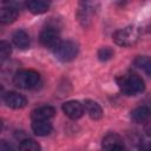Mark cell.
Instances as JSON below:
<instances>
[{
	"instance_id": "ba28073f",
	"label": "cell",
	"mask_w": 151,
	"mask_h": 151,
	"mask_svg": "<svg viewBox=\"0 0 151 151\" xmlns=\"http://www.w3.org/2000/svg\"><path fill=\"white\" fill-rule=\"evenodd\" d=\"M55 114V110L52 106H40L38 109H34L31 113L32 120H48Z\"/></svg>"
},
{
	"instance_id": "44dd1931",
	"label": "cell",
	"mask_w": 151,
	"mask_h": 151,
	"mask_svg": "<svg viewBox=\"0 0 151 151\" xmlns=\"http://www.w3.org/2000/svg\"><path fill=\"white\" fill-rule=\"evenodd\" d=\"M0 151H14V149L6 140H0Z\"/></svg>"
},
{
	"instance_id": "5b68a950",
	"label": "cell",
	"mask_w": 151,
	"mask_h": 151,
	"mask_svg": "<svg viewBox=\"0 0 151 151\" xmlns=\"http://www.w3.org/2000/svg\"><path fill=\"white\" fill-rule=\"evenodd\" d=\"M40 42L45 47H55L60 42V33L57 26L54 25H47L44 27L40 32Z\"/></svg>"
},
{
	"instance_id": "30bf717a",
	"label": "cell",
	"mask_w": 151,
	"mask_h": 151,
	"mask_svg": "<svg viewBox=\"0 0 151 151\" xmlns=\"http://www.w3.org/2000/svg\"><path fill=\"white\" fill-rule=\"evenodd\" d=\"M18 11L14 7H0V25H8L17 20Z\"/></svg>"
},
{
	"instance_id": "277c9868",
	"label": "cell",
	"mask_w": 151,
	"mask_h": 151,
	"mask_svg": "<svg viewBox=\"0 0 151 151\" xmlns=\"http://www.w3.org/2000/svg\"><path fill=\"white\" fill-rule=\"evenodd\" d=\"M78 51H79V47L74 41L64 40V41H60L54 47V55L60 61L68 63L76 59V57L78 55Z\"/></svg>"
},
{
	"instance_id": "d6986e66",
	"label": "cell",
	"mask_w": 151,
	"mask_h": 151,
	"mask_svg": "<svg viewBox=\"0 0 151 151\" xmlns=\"http://www.w3.org/2000/svg\"><path fill=\"white\" fill-rule=\"evenodd\" d=\"M113 54H114V51L111 47L105 46V47H101L98 51V59L101 60V61H107L113 57Z\"/></svg>"
},
{
	"instance_id": "603a6c76",
	"label": "cell",
	"mask_w": 151,
	"mask_h": 151,
	"mask_svg": "<svg viewBox=\"0 0 151 151\" xmlns=\"http://www.w3.org/2000/svg\"><path fill=\"white\" fill-rule=\"evenodd\" d=\"M2 127H4V123H2L1 120H0V132L2 131Z\"/></svg>"
},
{
	"instance_id": "7c38bea8",
	"label": "cell",
	"mask_w": 151,
	"mask_h": 151,
	"mask_svg": "<svg viewBox=\"0 0 151 151\" xmlns=\"http://www.w3.org/2000/svg\"><path fill=\"white\" fill-rule=\"evenodd\" d=\"M12 40H13L14 45L18 48L25 50V48H27L29 46V37H28V34L24 29L15 31L13 33V35H12Z\"/></svg>"
},
{
	"instance_id": "8992f818",
	"label": "cell",
	"mask_w": 151,
	"mask_h": 151,
	"mask_svg": "<svg viewBox=\"0 0 151 151\" xmlns=\"http://www.w3.org/2000/svg\"><path fill=\"white\" fill-rule=\"evenodd\" d=\"M64 113L71 119H79L84 114V106L78 100H68L63 104Z\"/></svg>"
},
{
	"instance_id": "ffe728a7",
	"label": "cell",
	"mask_w": 151,
	"mask_h": 151,
	"mask_svg": "<svg viewBox=\"0 0 151 151\" xmlns=\"http://www.w3.org/2000/svg\"><path fill=\"white\" fill-rule=\"evenodd\" d=\"M12 53V47L11 44L8 41L5 40H0V60L6 59L7 57H9Z\"/></svg>"
},
{
	"instance_id": "e0dca14e",
	"label": "cell",
	"mask_w": 151,
	"mask_h": 151,
	"mask_svg": "<svg viewBox=\"0 0 151 151\" xmlns=\"http://www.w3.org/2000/svg\"><path fill=\"white\" fill-rule=\"evenodd\" d=\"M134 66L138 68H143L146 74H150V70H151V61L149 57H137L133 61Z\"/></svg>"
},
{
	"instance_id": "3957f363",
	"label": "cell",
	"mask_w": 151,
	"mask_h": 151,
	"mask_svg": "<svg viewBox=\"0 0 151 151\" xmlns=\"http://www.w3.org/2000/svg\"><path fill=\"white\" fill-rule=\"evenodd\" d=\"M40 80V76L38 72L33 70H21L18 71L14 76V84L22 90H31L34 88Z\"/></svg>"
},
{
	"instance_id": "9a60e30c",
	"label": "cell",
	"mask_w": 151,
	"mask_h": 151,
	"mask_svg": "<svg viewBox=\"0 0 151 151\" xmlns=\"http://www.w3.org/2000/svg\"><path fill=\"white\" fill-rule=\"evenodd\" d=\"M81 6L78 11V19L83 26H87L92 20L93 9L90 7V4H81Z\"/></svg>"
},
{
	"instance_id": "6da1fadb",
	"label": "cell",
	"mask_w": 151,
	"mask_h": 151,
	"mask_svg": "<svg viewBox=\"0 0 151 151\" xmlns=\"http://www.w3.org/2000/svg\"><path fill=\"white\" fill-rule=\"evenodd\" d=\"M117 83H118L120 91L127 96H134L137 93L143 92L145 88L144 80L136 73H129V74L120 76L117 78Z\"/></svg>"
},
{
	"instance_id": "2e32d148",
	"label": "cell",
	"mask_w": 151,
	"mask_h": 151,
	"mask_svg": "<svg viewBox=\"0 0 151 151\" xmlns=\"http://www.w3.org/2000/svg\"><path fill=\"white\" fill-rule=\"evenodd\" d=\"M150 116V110L146 106H139L131 112V118L136 123H144Z\"/></svg>"
},
{
	"instance_id": "52a82bcc",
	"label": "cell",
	"mask_w": 151,
	"mask_h": 151,
	"mask_svg": "<svg viewBox=\"0 0 151 151\" xmlns=\"http://www.w3.org/2000/svg\"><path fill=\"white\" fill-rule=\"evenodd\" d=\"M4 100L6 103V105L11 109H22L26 106L27 104V100L24 96H21L20 93L18 92H7L4 97Z\"/></svg>"
},
{
	"instance_id": "9c48e42d",
	"label": "cell",
	"mask_w": 151,
	"mask_h": 151,
	"mask_svg": "<svg viewBox=\"0 0 151 151\" xmlns=\"http://www.w3.org/2000/svg\"><path fill=\"white\" fill-rule=\"evenodd\" d=\"M83 106H84L86 113H87L92 119L97 120V119H100V118H101V116H103V110H101L100 105H99L97 101L91 100V99H86V100L84 101Z\"/></svg>"
},
{
	"instance_id": "5bb4252c",
	"label": "cell",
	"mask_w": 151,
	"mask_h": 151,
	"mask_svg": "<svg viewBox=\"0 0 151 151\" xmlns=\"http://www.w3.org/2000/svg\"><path fill=\"white\" fill-rule=\"evenodd\" d=\"M123 145V140L120 138V136H118L117 133H109L103 138V147L106 151H110L117 146Z\"/></svg>"
},
{
	"instance_id": "7402d4cb",
	"label": "cell",
	"mask_w": 151,
	"mask_h": 151,
	"mask_svg": "<svg viewBox=\"0 0 151 151\" xmlns=\"http://www.w3.org/2000/svg\"><path fill=\"white\" fill-rule=\"evenodd\" d=\"M110 151H127V150L125 149L124 145H120V146H117V147H114V149H112V150H110Z\"/></svg>"
},
{
	"instance_id": "8fae6325",
	"label": "cell",
	"mask_w": 151,
	"mask_h": 151,
	"mask_svg": "<svg viewBox=\"0 0 151 151\" xmlns=\"http://www.w3.org/2000/svg\"><path fill=\"white\" fill-rule=\"evenodd\" d=\"M32 130L37 136L44 137L50 134V132L52 131V124L48 120H33Z\"/></svg>"
},
{
	"instance_id": "7a4b0ae2",
	"label": "cell",
	"mask_w": 151,
	"mask_h": 151,
	"mask_svg": "<svg viewBox=\"0 0 151 151\" xmlns=\"http://www.w3.org/2000/svg\"><path fill=\"white\" fill-rule=\"evenodd\" d=\"M140 38V28L137 26H126L116 31L112 35L113 41L123 47L133 46Z\"/></svg>"
},
{
	"instance_id": "4fadbf2b",
	"label": "cell",
	"mask_w": 151,
	"mask_h": 151,
	"mask_svg": "<svg viewBox=\"0 0 151 151\" xmlns=\"http://www.w3.org/2000/svg\"><path fill=\"white\" fill-rule=\"evenodd\" d=\"M26 7L33 14H42L50 8V4L40 0H31L26 2Z\"/></svg>"
},
{
	"instance_id": "ac0fdd59",
	"label": "cell",
	"mask_w": 151,
	"mask_h": 151,
	"mask_svg": "<svg viewBox=\"0 0 151 151\" xmlns=\"http://www.w3.org/2000/svg\"><path fill=\"white\" fill-rule=\"evenodd\" d=\"M20 151H41L40 145L33 139H25L20 144Z\"/></svg>"
}]
</instances>
